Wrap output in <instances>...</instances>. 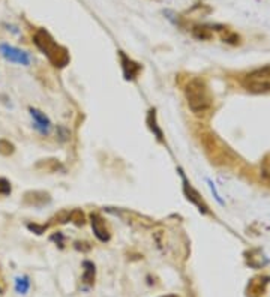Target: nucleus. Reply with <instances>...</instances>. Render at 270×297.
<instances>
[{
  "label": "nucleus",
  "instance_id": "1",
  "mask_svg": "<svg viewBox=\"0 0 270 297\" xmlns=\"http://www.w3.org/2000/svg\"><path fill=\"white\" fill-rule=\"evenodd\" d=\"M33 42L38 50L48 59V62L56 68H65L69 65L71 56L69 51L57 44V41L51 36V33L45 29H38L33 33Z\"/></svg>",
  "mask_w": 270,
  "mask_h": 297
},
{
  "label": "nucleus",
  "instance_id": "2",
  "mask_svg": "<svg viewBox=\"0 0 270 297\" xmlns=\"http://www.w3.org/2000/svg\"><path fill=\"white\" fill-rule=\"evenodd\" d=\"M185 98L188 107L195 114H203L212 107V96L204 80L192 78L185 86Z\"/></svg>",
  "mask_w": 270,
  "mask_h": 297
},
{
  "label": "nucleus",
  "instance_id": "3",
  "mask_svg": "<svg viewBox=\"0 0 270 297\" xmlns=\"http://www.w3.org/2000/svg\"><path fill=\"white\" fill-rule=\"evenodd\" d=\"M242 84L246 90L252 93L270 92V66L258 68V69H254V71L248 72L243 77Z\"/></svg>",
  "mask_w": 270,
  "mask_h": 297
},
{
  "label": "nucleus",
  "instance_id": "4",
  "mask_svg": "<svg viewBox=\"0 0 270 297\" xmlns=\"http://www.w3.org/2000/svg\"><path fill=\"white\" fill-rule=\"evenodd\" d=\"M0 54H2L8 62L17 63V65L29 66L32 62V56L27 53V51L15 48L9 44H0Z\"/></svg>",
  "mask_w": 270,
  "mask_h": 297
},
{
  "label": "nucleus",
  "instance_id": "5",
  "mask_svg": "<svg viewBox=\"0 0 270 297\" xmlns=\"http://www.w3.org/2000/svg\"><path fill=\"white\" fill-rule=\"evenodd\" d=\"M119 59H120V65H122V71H123V77L125 80L128 81H135L141 72L143 66L140 63H137L135 60H132L129 56H126L123 51H119Z\"/></svg>",
  "mask_w": 270,
  "mask_h": 297
},
{
  "label": "nucleus",
  "instance_id": "6",
  "mask_svg": "<svg viewBox=\"0 0 270 297\" xmlns=\"http://www.w3.org/2000/svg\"><path fill=\"white\" fill-rule=\"evenodd\" d=\"M179 171H180V176H182V180H183V192H185L186 198H188V200H189L192 204H195V206L198 207V210H200V212L207 213L209 210H207V204L204 203V200L200 197V194H198V192H197V189H194V188H192V185L188 182V179L185 177L183 171H182V170H179Z\"/></svg>",
  "mask_w": 270,
  "mask_h": 297
},
{
  "label": "nucleus",
  "instance_id": "7",
  "mask_svg": "<svg viewBox=\"0 0 270 297\" xmlns=\"http://www.w3.org/2000/svg\"><path fill=\"white\" fill-rule=\"evenodd\" d=\"M90 225H92V230H93V233H95L98 240L105 243V242H108V240L111 239L110 230H108L105 221L102 219V216L99 213H92V215H90Z\"/></svg>",
  "mask_w": 270,
  "mask_h": 297
},
{
  "label": "nucleus",
  "instance_id": "8",
  "mask_svg": "<svg viewBox=\"0 0 270 297\" xmlns=\"http://www.w3.org/2000/svg\"><path fill=\"white\" fill-rule=\"evenodd\" d=\"M29 111H30V116H32V119L35 122V128L38 129L41 134L47 135L51 131V128H53V123H51L50 117L45 113H42L41 110L33 108V107H30Z\"/></svg>",
  "mask_w": 270,
  "mask_h": 297
},
{
  "label": "nucleus",
  "instance_id": "9",
  "mask_svg": "<svg viewBox=\"0 0 270 297\" xmlns=\"http://www.w3.org/2000/svg\"><path fill=\"white\" fill-rule=\"evenodd\" d=\"M23 203L26 206L42 207L44 204L50 203V195L47 194V192H42V191H29L24 194Z\"/></svg>",
  "mask_w": 270,
  "mask_h": 297
},
{
  "label": "nucleus",
  "instance_id": "10",
  "mask_svg": "<svg viewBox=\"0 0 270 297\" xmlns=\"http://www.w3.org/2000/svg\"><path fill=\"white\" fill-rule=\"evenodd\" d=\"M147 125L150 128V131L153 132V135L156 137V140L159 143H164V132H162L161 126L158 125V120H156V114H155V110H150L149 111V116H147Z\"/></svg>",
  "mask_w": 270,
  "mask_h": 297
},
{
  "label": "nucleus",
  "instance_id": "11",
  "mask_svg": "<svg viewBox=\"0 0 270 297\" xmlns=\"http://www.w3.org/2000/svg\"><path fill=\"white\" fill-rule=\"evenodd\" d=\"M83 282L89 287H92L95 284V276H96V269H95V264L92 261H84L83 263Z\"/></svg>",
  "mask_w": 270,
  "mask_h": 297
},
{
  "label": "nucleus",
  "instance_id": "12",
  "mask_svg": "<svg viewBox=\"0 0 270 297\" xmlns=\"http://www.w3.org/2000/svg\"><path fill=\"white\" fill-rule=\"evenodd\" d=\"M267 281H263L261 278H257L251 282V285L248 287V296L249 297H260L264 291V285Z\"/></svg>",
  "mask_w": 270,
  "mask_h": 297
},
{
  "label": "nucleus",
  "instance_id": "13",
  "mask_svg": "<svg viewBox=\"0 0 270 297\" xmlns=\"http://www.w3.org/2000/svg\"><path fill=\"white\" fill-rule=\"evenodd\" d=\"M30 288V281L27 276L23 278H17L15 279V290L20 293V294H26Z\"/></svg>",
  "mask_w": 270,
  "mask_h": 297
},
{
  "label": "nucleus",
  "instance_id": "14",
  "mask_svg": "<svg viewBox=\"0 0 270 297\" xmlns=\"http://www.w3.org/2000/svg\"><path fill=\"white\" fill-rule=\"evenodd\" d=\"M192 35H194L195 38H198V39H209V38L212 36L210 29H207V27H204V26H197V27H194Z\"/></svg>",
  "mask_w": 270,
  "mask_h": 297
},
{
  "label": "nucleus",
  "instance_id": "15",
  "mask_svg": "<svg viewBox=\"0 0 270 297\" xmlns=\"http://www.w3.org/2000/svg\"><path fill=\"white\" fill-rule=\"evenodd\" d=\"M15 152V146L8 141V140H0V155L2 156H11Z\"/></svg>",
  "mask_w": 270,
  "mask_h": 297
},
{
  "label": "nucleus",
  "instance_id": "16",
  "mask_svg": "<svg viewBox=\"0 0 270 297\" xmlns=\"http://www.w3.org/2000/svg\"><path fill=\"white\" fill-rule=\"evenodd\" d=\"M69 221H71V222H74L75 225H83L84 221H86V218H84V213L77 209V210L69 212Z\"/></svg>",
  "mask_w": 270,
  "mask_h": 297
},
{
  "label": "nucleus",
  "instance_id": "17",
  "mask_svg": "<svg viewBox=\"0 0 270 297\" xmlns=\"http://www.w3.org/2000/svg\"><path fill=\"white\" fill-rule=\"evenodd\" d=\"M12 192L11 182L5 177H0V197H8Z\"/></svg>",
  "mask_w": 270,
  "mask_h": 297
},
{
  "label": "nucleus",
  "instance_id": "18",
  "mask_svg": "<svg viewBox=\"0 0 270 297\" xmlns=\"http://www.w3.org/2000/svg\"><path fill=\"white\" fill-rule=\"evenodd\" d=\"M38 165H44L45 171H56L59 167V162L56 159H47V161H41Z\"/></svg>",
  "mask_w": 270,
  "mask_h": 297
},
{
  "label": "nucleus",
  "instance_id": "19",
  "mask_svg": "<svg viewBox=\"0 0 270 297\" xmlns=\"http://www.w3.org/2000/svg\"><path fill=\"white\" fill-rule=\"evenodd\" d=\"M27 228L30 230V231H33L35 234H42V233H45V230L48 228V225H39V224H27Z\"/></svg>",
  "mask_w": 270,
  "mask_h": 297
},
{
  "label": "nucleus",
  "instance_id": "20",
  "mask_svg": "<svg viewBox=\"0 0 270 297\" xmlns=\"http://www.w3.org/2000/svg\"><path fill=\"white\" fill-rule=\"evenodd\" d=\"M51 240L53 242H56L59 246H63V240H65V237H63V234L62 233H56V234H53L51 236Z\"/></svg>",
  "mask_w": 270,
  "mask_h": 297
},
{
  "label": "nucleus",
  "instance_id": "21",
  "mask_svg": "<svg viewBox=\"0 0 270 297\" xmlns=\"http://www.w3.org/2000/svg\"><path fill=\"white\" fill-rule=\"evenodd\" d=\"M161 297H179V296H176V294H167V296H161Z\"/></svg>",
  "mask_w": 270,
  "mask_h": 297
},
{
  "label": "nucleus",
  "instance_id": "22",
  "mask_svg": "<svg viewBox=\"0 0 270 297\" xmlns=\"http://www.w3.org/2000/svg\"><path fill=\"white\" fill-rule=\"evenodd\" d=\"M0 294H2V288H0Z\"/></svg>",
  "mask_w": 270,
  "mask_h": 297
}]
</instances>
